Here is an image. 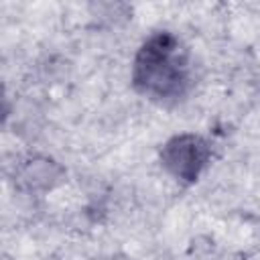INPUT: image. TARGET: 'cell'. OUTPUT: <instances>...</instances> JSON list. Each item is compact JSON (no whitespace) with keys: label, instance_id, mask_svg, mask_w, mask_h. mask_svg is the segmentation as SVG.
<instances>
[{"label":"cell","instance_id":"6da1fadb","mask_svg":"<svg viewBox=\"0 0 260 260\" xmlns=\"http://www.w3.org/2000/svg\"><path fill=\"white\" fill-rule=\"evenodd\" d=\"M132 85L156 104H173L187 93L191 85L189 53L173 32H152L140 45L132 65Z\"/></svg>","mask_w":260,"mask_h":260},{"label":"cell","instance_id":"7a4b0ae2","mask_svg":"<svg viewBox=\"0 0 260 260\" xmlns=\"http://www.w3.org/2000/svg\"><path fill=\"white\" fill-rule=\"evenodd\" d=\"M211 148L207 140L199 134L185 132L169 138L160 148V162L162 167L185 185L195 183L205 167L209 165Z\"/></svg>","mask_w":260,"mask_h":260},{"label":"cell","instance_id":"3957f363","mask_svg":"<svg viewBox=\"0 0 260 260\" xmlns=\"http://www.w3.org/2000/svg\"><path fill=\"white\" fill-rule=\"evenodd\" d=\"M61 177V169L49 160V158H35V160H28L22 169H20V175H18V181L22 183L24 189L32 191V189H47L51 187V183L55 179Z\"/></svg>","mask_w":260,"mask_h":260}]
</instances>
